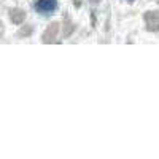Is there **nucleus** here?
<instances>
[{
  "label": "nucleus",
  "mask_w": 159,
  "mask_h": 159,
  "mask_svg": "<svg viewBox=\"0 0 159 159\" xmlns=\"http://www.w3.org/2000/svg\"><path fill=\"white\" fill-rule=\"evenodd\" d=\"M129 2H134V0H129Z\"/></svg>",
  "instance_id": "f03ea898"
},
{
  "label": "nucleus",
  "mask_w": 159,
  "mask_h": 159,
  "mask_svg": "<svg viewBox=\"0 0 159 159\" xmlns=\"http://www.w3.org/2000/svg\"><path fill=\"white\" fill-rule=\"evenodd\" d=\"M34 7L42 15H49L57 8V0H37Z\"/></svg>",
  "instance_id": "f257e3e1"
}]
</instances>
